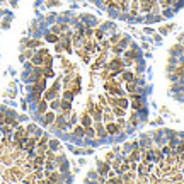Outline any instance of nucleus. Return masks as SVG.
Listing matches in <instances>:
<instances>
[{
  "label": "nucleus",
  "mask_w": 184,
  "mask_h": 184,
  "mask_svg": "<svg viewBox=\"0 0 184 184\" xmlns=\"http://www.w3.org/2000/svg\"><path fill=\"white\" fill-rule=\"evenodd\" d=\"M53 121V114L50 112V114H46V123H51Z\"/></svg>",
  "instance_id": "1"
},
{
  "label": "nucleus",
  "mask_w": 184,
  "mask_h": 184,
  "mask_svg": "<svg viewBox=\"0 0 184 184\" xmlns=\"http://www.w3.org/2000/svg\"><path fill=\"white\" fill-rule=\"evenodd\" d=\"M44 109H46V104H44V102H43V104H41V106H39V112H44Z\"/></svg>",
  "instance_id": "2"
}]
</instances>
